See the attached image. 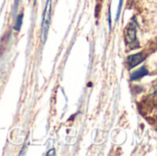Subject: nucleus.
<instances>
[{"mask_svg": "<svg viewBox=\"0 0 157 156\" xmlns=\"http://www.w3.org/2000/svg\"><path fill=\"white\" fill-rule=\"evenodd\" d=\"M148 74V70L145 68V67H142L140 68L139 70L133 72L131 75V80H137L139 78H143L144 76L147 75Z\"/></svg>", "mask_w": 157, "mask_h": 156, "instance_id": "4", "label": "nucleus"}, {"mask_svg": "<svg viewBox=\"0 0 157 156\" xmlns=\"http://www.w3.org/2000/svg\"><path fill=\"white\" fill-rule=\"evenodd\" d=\"M47 155H55V150H53V149L50 150V151L47 153Z\"/></svg>", "mask_w": 157, "mask_h": 156, "instance_id": "7", "label": "nucleus"}, {"mask_svg": "<svg viewBox=\"0 0 157 156\" xmlns=\"http://www.w3.org/2000/svg\"><path fill=\"white\" fill-rule=\"evenodd\" d=\"M125 37L127 42H129L130 44H133L136 42V28L134 24L131 23L129 25L125 32Z\"/></svg>", "mask_w": 157, "mask_h": 156, "instance_id": "3", "label": "nucleus"}, {"mask_svg": "<svg viewBox=\"0 0 157 156\" xmlns=\"http://www.w3.org/2000/svg\"><path fill=\"white\" fill-rule=\"evenodd\" d=\"M50 18H51V0H48L45 10L43 13V21H42V27H41V31H42V40L43 41L45 40L47 32H48V28L50 24Z\"/></svg>", "mask_w": 157, "mask_h": 156, "instance_id": "1", "label": "nucleus"}, {"mask_svg": "<svg viewBox=\"0 0 157 156\" xmlns=\"http://www.w3.org/2000/svg\"><path fill=\"white\" fill-rule=\"evenodd\" d=\"M22 20H23V14H20L17 18V21H16V24H15V30H19L21 25H22Z\"/></svg>", "mask_w": 157, "mask_h": 156, "instance_id": "5", "label": "nucleus"}, {"mask_svg": "<svg viewBox=\"0 0 157 156\" xmlns=\"http://www.w3.org/2000/svg\"><path fill=\"white\" fill-rule=\"evenodd\" d=\"M122 3H123V0H120L119 2V6H118V11H117V16H116V20H118L119 17H120V14H121V6H122Z\"/></svg>", "mask_w": 157, "mask_h": 156, "instance_id": "6", "label": "nucleus"}, {"mask_svg": "<svg viewBox=\"0 0 157 156\" xmlns=\"http://www.w3.org/2000/svg\"><path fill=\"white\" fill-rule=\"evenodd\" d=\"M145 58H146V56L143 52H138V53L130 55V56H128V59H127L128 66L130 68L135 67L136 65H138L139 63H141L143 61H144Z\"/></svg>", "mask_w": 157, "mask_h": 156, "instance_id": "2", "label": "nucleus"}]
</instances>
